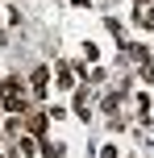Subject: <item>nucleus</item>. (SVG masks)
<instances>
[{
  "label": "nucleus",
  "instance_id": "1",
  "mask_svg": "<svg viewBox=\"0 0 154 158\" xmlns=\"http://www.w3.org/2000/svg\"><path fill=\"white\" fill-rule=\"evenodd\" d=\"M0 92H4V100H8V108H21V83H17V79H4V83H0Z\"/></svg>",
  "mask_w": 154,
  "mask_h": 158
}]
</instances>
